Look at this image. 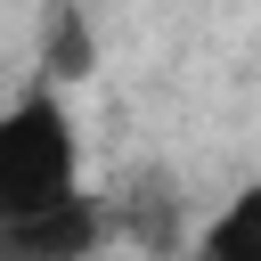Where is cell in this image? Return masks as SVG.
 I'll return each mask as SVG.
<instances>
[{
    "label": "cell",
    "instance_id": "3957f363",
    "mask_svg": "<svg viewBox=\"0 0 261 261\" xmlns=\"http://www.w3.org/2000/svg\"><path fill=\"white\" fill-rule=\"evenodd\" d=\"M41 73L49 82H90L98 73V41H90L82 0H49V16H41Z\"/></svg>",
    "mask_w": 261,
    "mask_h": 261
},
{
    "label": "cell",
    "instance_id": "277c9868",
    "mask_svg": "<svg viewBox=\"0 0 261 261\" xmlns=\"http://www.w3.org/2000/svg\"><path fill=\"white\" fill-rule=\"evenodd\" d=\"M196 253L204 261H261V179H245L228 196V212L196 237Z\"/></svg>",
    "mask_w": 261,
    "mask_h": 261
},
{
    "label": "cell",
    "instance_id": "7a4b0ae2",
    "mask_svg": "<svg viewBox=\"0 0 261 261\" xmlns=\"http://www.w3.org/2000/svg\"><path fill=\"white\" fill-rule=\"evenodd\" d=\"M98 237H106V212L82 188H65V196H49L33 212H0V253H24V261H73Z\"/></svg>",
    "mask_w": 261,
    "mask_h": 261
},
{
    "label": "cell",
    "instance_id": "6da1fadb",
    "mask_svg": "<svg viewBox=\"0 0 261 261\" xmlns=\"http://www.w3.org/2000/svg\"><path fill=\"white\" fill-rule=\"evenodd\" d=\"M65 188H82V139L65 98L41 82L0 114V212H33Z\"/></svg>",
    "mask_w": 261,
    "mask_h": 261
}]
</instances>
